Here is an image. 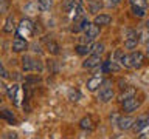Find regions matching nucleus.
I'll use <instances>...</instances> for the list:
<instances>
[{
	"mask_svg": "<svg viewBox=\"0 0 149 139\" xmlns=\"http://www.w3.org/2000/svg\"><path fill=\"white\" fill-rule=\"evenodd\" d=\"M110 85H112L110 81H104L102 85L100 87V91H98V100L102 102V104H107V102H110L115 97L113 88H112Z\"/></svg>",
	"mask_w": 149,
	"mask_h": 139,
	"instance_id": "1",
	"label": "nucleus"
},
{
	"mask_svg": "<svg viewBox=\"0 0 149 139\" xmlns=\"http://www.w3.org/2000/svg\"><path fill=\"white\" fill-rule=\"evenodd\" d=\"M22 68L23 71H42V62L39 59H34L31 56H23L22 57Z\"/></svg>",
	"mask_w": 149,
	"mask_h": 139,
	"instance_id": "2",
	"label": "nucleus"
},
{
	"mask_svg": "<svg viewBox=\"0 0 149 139\" xmlns=\"http://www.w3.org/2000/svg\"><path fill=\"white\" fill-rule=\"evenodd\" d=\"M33 32H34V23L30 19H23L17 25V34L20 37H31Z\"/></svg>",
	"mask_w": 149,
	"mask_h": 139,
	"instance_id": "3",
	"label": "nucleus"
},
{
	"mask_svg": "<svg viewBox=\"0 0 149 139\" xmlns=\"http://www.w3.org/2000/svg\"><path fill=\"white\" fill-rule=\"evenodd\" d=\"M140 34L135 30H129L127 34H126V40H124V48L126 50H135L140 42Z\"/></svg>",
	"mask_w": 149,
	"mask_h": 139,
	"instance_id": "4",
	"label": "nucleus"
},
{
	"mask_svg": "<svg viewBox=\"0 0 149 139\" xmlns=\"http://www.w3.org/2000/svg\"><path fill=\"white\" fill-rule=\"evenodd\" d=\"M26 50H28L26 39H23V37H20L17 34L13 40V51L14 53H23V51H26Z\"/></svg>",
	"mask_w": 149,
	"mask_h": 139,
	"instance_id": "5",
	"label": "nucleus"
},
{
	"mask_svg": "<svg viewBox=\"0 0 149 139\" xmlns=\"http://www.w3.org/2000/svg\"><path fill=\"white\" fill-rule=\"evenodd\" d=\"M148 127H149V116L143 114V116H140V118L135 119V122L132 125V130L135 133H140V131H143V130L148 128Z\"/></svg>",
	"mask_w": 149,
	"mask_h": 139,
	"instance_id": "6",
	"label": "nucleus"
},
{
	"mask_svg": "<svg viewBox=\"0 0 149 139\" xmlns=\"http://www.w3.org/2000/svg\"><path fill=\"white\" fill-rule=\"evenodd\" d=\"M129 60H130V67L132 68H140L144 62V54L141 51H132L129 54Z\"/></svg>",
	"mask_w": 149,
	"mask_h": 139,
	"instance_id": "7",
	"label": "nucleus"
},
{
	"mask_svg": "<svg viewBox=\"0 0 149 139\" xmlns=\"http://www.w3.org/2000/svg\"><path fill=\"white\" fill-rule=\"evenodd\" d=\"M121 105H123V110L126 113H132V111H135L140 107V100L135 96H132L129 99H126L124 102H121Z\"/></svg>",
	"mask_w": 149,
	"mask_h": 139,
	"instance_id": "8",
	"label": "nucleus"
},
{
	"mask_svg": "<svg viewBox=\"0 0 149 139\" xmlns=\"http://www.w3.org/2000/svg\"><path fill=\"white\" fill-rule=\"evenodd\" d=\"M101 63H102V62H101V57H100V56L90 54V56H87V59L82 62V68H87V70L96 68V67H100Z\"/></svg>",
	"mask_w": 149,
	"mask_h": 139,
	"instance_id": "9",
	"label": "nucleus"
},
{
	"mask_svg": "<svg viewBox=\"0 0 149 139\" xmlns=\"http://www.w3.org/2000/svg\"><path fill=\"white\" fill-rule=\"evenodd\" d=\"M86 3H87L88 12L93 14V16L100 14V11L102 9V6H104V3H102L101 0H86Z\"/></svg>",
	"mask_w": 149,
	"mask_h": 139,
	"instance_id": "10",
	"label": "nucleus"
},
{
	"mask_svg": "<svg viewBox=\"0 0 149 139\" xmlns=\"http://www.w3.org/2000/svg\"><path fill=\"white\" fill-rule=\"evenodd\" d=\"M93 23L98 26H107L112 23V16H109V14H96L95 17H93Z\"/></svg>",
	"mask_w": 149,
	"mask_h": 139,
	"instance_id": "11",
	"label": "nucleus"
},
{
	"mask_svg": "<svg viewBox=\"0 0 149 139\" xmlns=\"http://www.w3.org/2000/svg\"><path fill=\"white\" fill-rule=\"evenodd\" d=\"M102 82H104V79H102L101 76H95V77L88 79V81H87V90L88 91L100 90V87L102 85Z\"/></svg>",
	"mask_w": 149,
	"mask_h": 139,
	"instance_id": "12",
	"label": "nucleus"
},
{
	"mask_svg": "<svg viewBox=\"0 0 149 139\" xmlns=\"http://www.w3.org/2000/svg\"><path fill=\"white\" fill-rule=\"evenodd\" d=\"M134 122H135L134 118H130V116H123V118L118 119V127L121 130H129V128H132Z\"/></svg>",
	"mask_w": 149,
	"mask_h": 139,
	"instance_id": "13",
	"label": "nucleus"
},
{
	"mask_svg": "<svg viewBox=\"0 0 149 139\" xmlns=\"http://www.w3.org/2000/svg\"><path fill=\"white\" fill-rule=\"evenodd\" d=\"M115 56H116V59H118V62H120L121 67H124V68H132V67H130L129 54H124L123 51H116Z\"/></svg>",
	"mask_w": 149,
	"mask_h": 139,
	"instance_id": "14",
	"label": "nucleus"
},
{
	"mask_svg": "<svg viewBox=\"0 0 149 139\" xmlns=\"http://www.w3.org/2000/svg\"><path fill=\"white\" fill-rule=\"evenodd\" d=\"M17 28V25H16V20H14V16H11V14H9V16L6 17V20H5V25H3V31L5 32H13L14 30H16Z\"/></svg>",
	"mask_w": 149,
	"mask_h": 139,
	"instance_id": "15",
	"label": "nucleus"
},
{
	"mask_svg": "<svg viewBox=\"0 0 149 139\" xmlns=\"http://www.w3.org/2000/svg\"><path fill=\"white\" fill-rule=\"evenodd\" d=\"M17 93H19V85H17V83H14V85L8 87V90H6V94L9 96V99H11V102H14V104H19V96H17Z\"/></svg>",
	"mask_w": 149,
	"mask_h": 139,
	"instance_id": "16",
	"label": "nucleus"
},
{
	"mask_svg": "<svg viewBox=\"0 0 149 139\" xmlns=\"http://www.w3.org/2000/svg\"><path fill=\"white\" fill-rule=\"evenodd\" d=\"M74 51H76V54L79 56H87L92 53V45H86V43H78L74 46Z\"/></svg>",
	"mask_w": 149,
	"mask_h": 139,
	"instance_id": "17",
	"label": "nucleus"
},
{
	"mask_svg": "<svg viewBox=\"0 0 149 139\" xmlns=\"http://www.w3.org/2000/svg\"><path fill=\"white\" fill-rule=\"evenodd\" d=\"M79 127H81L82 130H88V131H92V130L95 128V125H93L90 116H86V118L81 119V122H79Z\"/></svg>",
	"mask_w": 149,
	"mask_h": 139,
	"instance_id": "18",
	"label": "nucleus"
},
{
	"mask_svg": "<svg viewBox=\"0 0 149 139\" xmlns=\"http://www.w3.org/2000/svg\"><path fill=\"white\" fill-rule=\"evenodd\" d=\"M0 118L5 119V120H8L9 124H16V116L13 114V111H9V110H0Z\"/></svg>",
	"mask_w": 149,
	"mask_h": 139,
	"instance_id": "19",
	"label": "nucleus"
},
{
	"mask_svg": "<svg viewBox=\"0 0 149 139\" xmlns=\"http://www.w3.org/2000/svg\"><path fill=\"white\" fill-rule=\"evenodd\" d=\"M37 6H39L40 11L47 12L53 8V0H37Z\"/></svg>",
	"mask_w": 149,
	"mask_h": 139,
	"instance_id": "20",
	"label": "nucleus"
},
{
	"mask_svg": "<svg viewBox=\"0 0 149 139\" xmlns=\"http://www.w3.org/2000/svg\"><path fill=\"white\" fill-rule=\"evenodd\" d=\"M47 50H48V53L53 54V56H58V54H59V45L56 43L54 40L47 42Z\"/></svg>",
	"mask_w": 149,
	"mask_h": 139,
	"instance_id": "21",
	"label": "nucleus"
},
{
	"mask_svg": "<svg viewBox=\"0 0 149 139\" xmlns=\"http://www.w3.org/2000/svg\"><path fill=\"white\" fill-rule=\"evenodd\" d=\"M104 50H106L104 43H93V45H92V53H90V54L101 56L102 53H104Z\"/></svg>",
	"mask_w": 149,
	"mask_h": 139,
	"instance_id": "22",
	"label": "nucleus"
},
{
	"mask_svg": "<svg viewBox=\"0 0 149 139\" xmlns=\"http://www.w3.org/2000/svg\"><path fill=\"white\" fill-rule=\"evenodd\" d=\"M68 99L72 102H78L79 99H81V93H79L78 90H74V88H70L68 90Z\"/></svg>",
	"mask_w": 149,
	"mask_h": 139,
	"instance_id": "23",
	"label": "nucleus"
},
{
	"mask_svg": "<svg viewBox=\"0 0 149 139\" xmlns=\"http://www.w3.org/2000/svg\"><path fill=\"white\" fill-rule=\"evenodd\" d=\"M78 5H81V0H64V8L67 9V11H72L74 6H78Z\"/></svg>",
	"mask_w": 149,
	"mask_h": 139,
	"instance_id": "24",
	"label": "nucleus"
},
{
	"mask_svg": "<svg viewBox=\"0 0 149 139\" xmlns=\"http://www.w3.org/2000/svg\"><path fill=\"white\" fill-rule=\"evenodd\" d=\"M132 96H135V90L134 88H127V91H124L120 94V102H124L126 99H129V97H132Z\"/></svg>",
	"mask_w": 149,
	"mask_h": 139,
	"instance_id": "25",
	"label": "nucleus"
},
{
	"mask_svg": "<svg viewBox=\"0 0 149 139\" xmlns=\"http://www.w3.org/2000/svg\"><path fill=\"white\" fill-rule=\"evenodd\" d=\"M129 2H130V6H137V8H143V9H146L148 6L146 0H129Z\"/></svg>",
	"mask_w": 149,
	"mask_h": 139,
	"instance_id": "26",
	"label": "nucleus"
},
{
	"mask_svg": "<svg viewBox=\"0 0 149 139\" xmlns=\"http://www.w3.org/2000/svg\"><path fill=\"white\" fill-rule=\"evenodd\" d=\"M132 12H134V16H137V17H144L146 16V9L137 8V6H132Z\"/></svg>",
	"mask_w": 149,
	"mask_h": 139,
	"instance_id": "27",
	"label": "nucleus"
},
{
	"mask_svg": "<svg viewBox=\"0 0 149 139\" xmlns=\"http://www.w3.org/2000/svg\"><path fill=\"white\" fill-rule=\"evenodd\" d=\"M120 3H121V0H107V2L104 3V6H107V8H115V6H118Z\"/></svg>",
	"mask_w": 149,
	"mask_h": 139,
	"instance_id": "28",
	"label": "nucleus"
},
{
	"mask_svg": "<svg viewBox=\"0 0 149 139\" xmlns=\"http://www.w3.org/2000/svg\"><path fill=\"white\" fill-rule=\"evenodd\" d=\"M79 25H81V30L86 31L88 26H90V22H88V19H82L81 22H79Z\"/></svg>",
	"mask_w": 149,
	"mask_h": 139,
	"instance_id": "29",
	"label": "nucleus"
},
{
	"mask_svg": "<svg viewBox=\"0 0 149 139\" xmlns=\"http://www.w3.org/2000/svg\"><path fill=\"white\" fill-rule=\"evenodd\" d=\"M0 76H2L3 79H6V77L9 76V74H8V71H6V70H5V67L2 65V62H0Z\"/></svg>",
	"mask_w": 149,
	"mask_h": 139,
	"instance_id": "30",
	"label": "nucleus"
},
{
	"mask_svg": "<svg viewBox=\"0 0 149 139\" xmlns=\"http://www.w3.org/2000/svg\"><path fill=\"white\" fill-rule=\"evenodd\" d=\"M3 139H17V133L9 131V133H6V134L3 136Z\"/></svg>",
	"mask_w": 149,
	"mask_h": 139,
	"instance_id": "31",
	"label": "nucleus"
},
{
	"mask_svg": "<svg viewBox=\"0 0 149 139\" xmlns=\"http://www.w3.org/2000/svg\"><path fill=\"white\" fill-rule=\"evenodd\" d=\"M0 90H2V91H5V93H6V90H8V87H6V85H5V83H3V82H0Z\"/></svg>",
	"mask_w": 149,
	"mask_h": 139,
	"instance_id": "32",
	"label": "nucleus"
},
{
	"mask_svg": "<svg viewBox=\"0 0 149 139\" xmlns=\"http://www.w3.org/2000/svg\"><path fill=\"white\" fill-rule=\"evenodd\" d=\"M33 51H34V53H40V48L37 45H34V50H33Z\"/></svg>",
	"mask_w": 149,
	"mask_h": 139,
	"instance_id": "33",
	"label": "nucleus"
},
{
	"mask_svg": "<svg viewBox=\"0 0 149 139\" xmlns=\"http://www.w3.org/2000/svg\"><path fill=\"white\" fill-rule=\"evenodd\" d=\"M144 26H146V30L149 31V19H148V20H146V23H144Z\"/></svg>",
	"mask_w": 149,
	"mask_h": 139,
	"instance_id": "34",
	"label": "nucleus"
},
{
	"mask_svg": "<svg viewBox=\"0 0 149 139\" xmlns=\"http://www.w3.org/2000/svg\"><path fill=\"white\" fill-rule=\"evenodd\" d=\"M146 54L149 56V42H148V43H146Z\"/></svg>",
	"mask_w": 149,
	"mask_h": 139,
	"instance_id": "35",
	"label": "nucleus"
},
{
	"mask_svg": "<svg viewBox=\"0 0 149 139\" xmlns=\"http://www.w3.org/2000/svg\"><path fill=\"white\" fill-rule=\"evenodd\" d=\"M0 104H2V96H0Z\"/></svg>",
	"mask_w": 149,
	"mask_h": 139,
	"instance_id": "36",
	"label": "nucleus"
}]
</instances>
